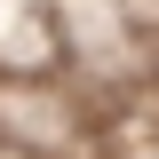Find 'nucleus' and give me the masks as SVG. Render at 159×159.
Segmentation results:
<instances>
[]
</instances>
